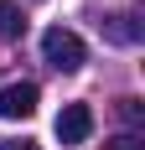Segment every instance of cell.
<instances>
[{
  "label": "cell",
  "instance_id": "cell-1",
  "mask_svg": "<svg viewBox=\"0 0 145 150\" xmlns=\"http://www.w3.org/2000/svg\"><path fill=\"white\" fill-rule=\"evenodd\" d=\"M42 57L57 67V73H78L88 62V47H83V36L78 31H68V26H47L42 31Z\"/></svg>",
  "mask_w": 145,
  "mask_h": 150
},
{
  "label": "cell",
  "instance_id": "cell-3",
  "mask_svg": "<svg viewBox=\"0 0 145 150\" xmlns=\"http://www.w3.org/2000/svg\"><path fill=\"white\" fill-rule=\"evenodd\" d=\"M36 83H11V88H0V114L5 119H31L36 114Z\"/></svg>",
  "mask_w": 145,
  "mask_h": 150
},
{
  "label": "cell",
  "instance_id": "cell-7",
  "mask_svg": "<svg viewBox=\"0 0 145 150\" xmlns=\"http://www.w3.org/2000/svg\"><path fill=\"white\" fill-rule=\"evenodd\" d=\"M104 150H145L140 135H114V140H104Z\"/></svg>",
  "mask_w": 145,
  "mask_h": 150
},
{
  "label": "cell",
  "instance_id": "cell-4",
  "mask_svg": "<svg viewBox=\"0 0 145 150\" xmlns=\"http://www.w3.org/2000/svg\"><path fill=\"white\" fill-rule=\"evenodd\" d=\"M104 36H109L114 47H135V42L145 36V26L135 21L130 11H124V16H109V21H104Z\"/></svg>",
  "mask_w": 145,
  "mask_h": 150
},
{
  "label": "cell",
  "instance_id": "cell-6",
  "mask_svg": "<svg viewBox=\"0 0 145 150\" xmlns=\"http://www.w3.org/2000/svg\"><path fill=\"white\" fill-rule=\"evenodd\" d=\"M119 119L130 124V129H140V124H145V109H140V98H119Z\"/></svg>",
  "mask_w": 145,
  "mask_h": 150
},
{
  "label": "cell",
  "instance_id": "cell-2",
  "mask_svg": "<svg viewBox=\"0 0 145 150\" xmlns=\"http://www.w3.org/2000/svg\"><path fill=\"white\" fill-rule=\"evenodd\" d=\"M88 135H93V109H88V104H62V114H57V140H62V145H83Z\"/></svg>",
  "mask_w": 145,
  "mask_h": 150
},
{
  "label": "cell",
  "instance_id": "cell-8",
  "mask_svg": "<svg viewBox=\"0 0 145 150\" xmlns=\"http://www.w3.org/2000/svg\"><path fill=\"white\" fill-rule=\"evenodd\" d=\"M0 150H42V145H36V140H5Z\"/></svg>",
  "mask_w": 145,
  "mask_h": 150
},
{
  "label": "cell",
  "instance_id": "cell-5",
  "mask_svg": "<svg viewBox=\"0 0 145 150\" xmlns=\"http://www.w3.org/2000/svg\"><path fill=\"white\" fill-rule=\"evenodd\" d=\"M21 31H26V21H21V5L0 0V42H11V36H21Z\"/></svg>",
  "mask_w": 145,
  "mask_h": 150
}]
</instances>
